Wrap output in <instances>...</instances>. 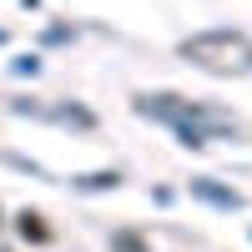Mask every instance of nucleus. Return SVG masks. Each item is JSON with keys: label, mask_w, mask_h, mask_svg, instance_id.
I'll use <instances>...</instances> for the list:
<instances>
[{"label": "nucleus", "mask_w": 252, "mask_h": 252, "mask_svg": "<svg viewBox=\"0 0 252 252\" xmlns=\"http://www.w3.org/2000/svg\"><path fill=\"white\" fill-rule=\"evenodd\" d=\"M182 56L207 71H252V40L232 31H207V35L182 40Z\"/></svg>", "instance_id": "nucleus-1"}, {"label": "nucleus", "mask_w": 252, "mask_h": 252, "mask_svg": "<svg viewBox=\"0 0 252 252\" xmlns=\"http://www.w3.org/2000/svg\"><path fill=\"white\" fill-rule=\"evenodd\" d=\"M192 192H197V197H207V202H217V207H237V197H232V192H222V187H212L207 177H202V182H192Z\"/></svg>", "instance_id": "nucleus-2"}, {"label": "nucleus", "mask_w": 252, "mask_h": 252, "mask_svg": "<svg viewBox=\"0 0 252 252\" xmlns=\"http://www.w3.org/2000/svg\"><path fill=\"white\" fill-rule=\"evenodd\" d=\"M20 232H26L31 242H46V237H51V232H46V227H40V217H31V212H26V217H20Z\"/></svg>", "instance_id": "nucleus-3"}]
</instances>
